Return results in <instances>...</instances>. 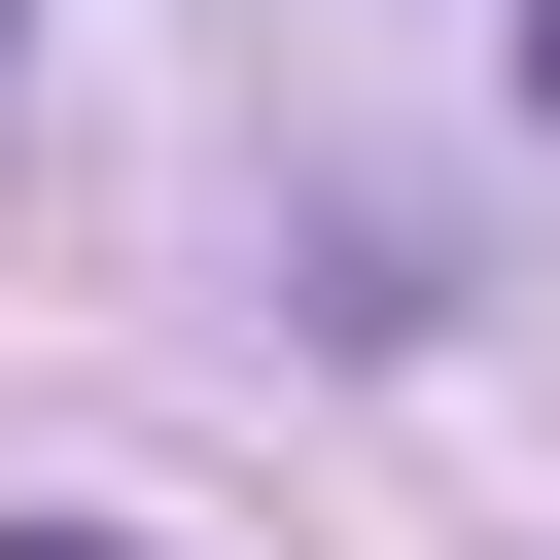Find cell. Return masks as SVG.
<instances>
[{
  "mask_svg": "<svg viewBox=\"0 0 560 560\" xmlns=\"http://www.w3.org/2000/svg\"><path fill=\"white\" fill-rule=\"evenodd\" d=\"M0 560H140V525H0Z\"/></svg>",
  "mask_w": 560,
  "mask_h": 560,
  "instance_id": "1",
  "label": "cell"
}]
</instances>
